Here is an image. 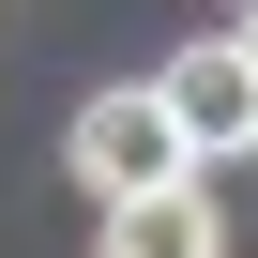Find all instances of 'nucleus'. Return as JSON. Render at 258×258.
Returning a JSON list of instances; mask_svg holds the SVG:
<instances>
[{
	"label": "nucleus",
	"instance_id": "3",
	"mask_svg": "<svg viewBox=\"0 0 258 258\" xmlns=\"http://www.w3.org/2000/svg\"><path fill=\"white\" fill-rule=\"evenodd\" d=\"M106 258H228L213 182L182 167V182H152V198H106Z\"/></svg>",
	"mask_w": 258,
	"mask_h": 258
},
{
	"label": "nucleus",
	"instance_id": "1",
	"mask_svg": "<svg viewBox=\"0 0 258 258\" xmlns=\"http://www.w3.org/2000/svg\"><path fill=\"white\" fill-rule=\"evenodd\" d=\"M61 167H76V182H91V213H106V198H152V182H182L198 152H182V121H167V91L137 76V91H91V106H76V137H61Z\"/></svg>",
	"mask_w": 258,
	"mask_h": 258
},
{
	"label": "nucleus",
	"instance_id": "2",
	"mask_svg": "<svg viewBox=\"0 0 258 258\" xmlns=\"http://www.w3.org/2000/svg\"><path fill=\"white\" fill-rule=\"evenodd\" d=\"M152 91H167V121H182L198 167H213V152H258V76H243V46H182Z\"/></svg>",
	"mask_w": 258,
	"mask_h": 258
},
{
	"label": "nucleus",
	"instance_id": "4",
	"mask_svg": "<svg viewBox=\"0 0 258 258\" xmlns=\"http://www.w3.org/2000/svg\"><path fill=\"white\" fill-rule=\"evenodd\" d=\"M228 46H243V76H258V0H243V31H228Z\"/></svg>",
	"mask_w": 258,
	"mask_h": 258
}]
</instances>
